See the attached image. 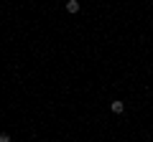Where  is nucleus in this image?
I'll list each match as a JSON object with an SVG mask.
<instances>
[{
  "label": "nucleus",
  "instance_id": "obj_1",
  "mask_svg": "<svg viewBox=\"0 0 153 142\" xmlns=\"http://www.w3.org/2000/svg\"><path fill=\"white\" fill-rule=\"evenodd\" d=\"M110 109H112V112H115V114H123V112H125V104H123V102H120V99H115V102H112V104H110Z\"/></svg>",
  "mask_w": 153,
  "mask_h": 142
},
{
  "label": "nucleus",
  "instance_id": "obj_2",
  "mask_svg": "<svg viewBox=\"0 0 153 142\" xmlns=\"http://www.w3.org/2000/svg\"><path fill=\"white\" fill-rule=\"evenodd\" d=\"M66 13H79V0H66Z\"/></svg>",
  "mask_w": 153,
  "mask_h": 142
},
{
  "label": "nucleus",
  "instance_id": "obj_3",
  "mask_svg": "<svg viewBox=\"0 0 153 142\" xmlns=\"http://www.w3.org/2000/svg\"><path fill=\"white\" fill-rule=\"evenodd\" d=\"M0 142H10V135H5V132H0Z\"/></svg>",
  "mask_w": 153,
  "mask_h": 142
},
{
  "label": "nucleus",
  "instance_id": "obj_4",
  "mask_svg": "<svg viewBox=\"0 0 153 142\" xmlns=\"http://www.w3.org/2000/svg\"><path fill=\"white\" fill-rule=\"evenodd\" d=\"M151 26H153V20H151Z\"/></svg>",
  "mask_w": 153,
  "mask_h": 142
}]
</instances>
